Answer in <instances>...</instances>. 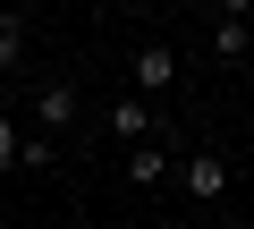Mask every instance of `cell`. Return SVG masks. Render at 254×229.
<instances>
[{"mask_svg":"<svg viewBox=\"0 0 254 229\" xmlns=\"http://www.w3.org/2000/svg\"><path fill=\"white\" fill-rule=\"evenodd\" d=\"M246 51H254V9L229 0V9L212 17V60H246Z\"/></svg>","mask_w":254,"mask_h":229,"instance_id":"3957f363","label":"cell"},{"mask_svg":"<svg viewBox=\"0 0 254 229\" xmlns=\"http://www.w3.org/2000/svg\"><path fill=\"white\" fill-rule=\"evenodd\" d=\"M51 161H60V145H51V136H34V128H26V170H34V178H43V170H51Z\"/></svg>","mask_w":254,"mask_h":229,"instance_id":"9c48e42d","label":"cell"},{"mask_svg":"<svg viewBox=\"0 0 254 229\" xmlns=\"http://www.w3.org/2000/svg\"><path fill=\"white\" fill-rule=\"evenodd\" d=\"M0 170H26V128L0 110Z\"/></svg>","mask_w":254,"mask_h":229,"instance_id":"ba28073f","label":"cell"},{"mask_svg":"<svg viewBox=\"0 0 254 229\" xmlns=\"http://www.w3.org/2000/svg\"><path fill=\"white\" fill-rule=\"evenodd\" d=\"M110 136H119L127 153H136V145H153V136H161V110H153L144 93H119V102H110Z\"/></svg>","mask_w":254,"mask_h":229,"instance_id":"7a4b0ae2","label":"cell"},{"mask_svg":"<svg viewBox=\"0 0 254 229\" xmlns=\"http://www.w3.org/2000/svg\"><path fill=\"white\" fill-rule=\"evenodd\" d=\"M178 187H187L195 204H220V195H229V161H220V153H195V161H178Z\"/></svg>","mask_w":254,"mask_h":229,"instance_id":"277c9868","label":"cell"},{"mask_svg":"<svg viewBox=\"0 0 254 229\" xmlns=\"http://www.w3.org/2000/svg\"><path fill=\"white\" fill-rule=\"evenodd\" d=\"M17 68H26V17L0 9V76H17Z\"/></svg>","mask_w":254,"mask_h":229,"instance_id":"52a82bcc","label":"cell"},{"mask_svg":"<svg viewBox=\"0 0 254 229\" xmlns=\"http://www.w3.org/2000/svg\"><path fill=\"white\" fill-rule=\"evenodd\" d=\"M161 178H178V161H170V145L153 136V145L127 153V187H161Z\"/></svg>","mask_w":254,"mask_h":229,"instance_id":"8992f818","label":"cell"},{"mask_svg":"<svg viewBox=\"0 0 254 229\" xmlns=\"http://www.w3.org/2000/svg\"><path fill=\"white\" fill-rule=\"evenodd\" d=\"M26 110H34V136H60V128L76 119V93H68V85H34Z\"/></svg>","mask_w":254,"mask_h":229,"instance_id":"5b68a950","label":"cell"},{"mask_svg":"<svg viewBox=\"0 0 254 229\" xmlns=\"http://www.w3.org/2000/svg\"><path fill=\"white\" fill-rule=\"evenodd\" d=\"M127 76H136V93H170V85H178V43L144 34V43H136V60H127Z\"/></svg>","mask_w":254,"mask_h":229,"instance_id":"6da1fadb","label":"cell"}]
</instances>
